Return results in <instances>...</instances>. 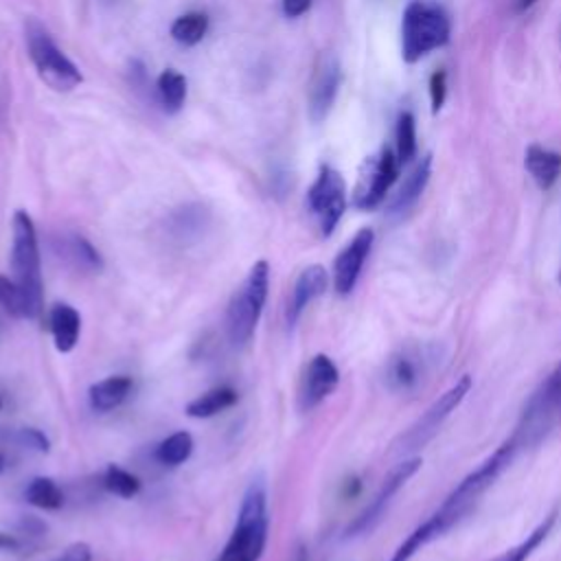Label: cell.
Wrapping results in <instances>:
<instances>
[{
  "label": "cell",
  "mask_w": 561,
  "mask_h": 561,
  "mask_svg": "<svg viewBox=\"0 0 561 561\" xmlns=\"http://www.w3.org/2000/svg\"><path fill=\"white\" fill-rule=\"evenodd\" d=\"M519 447H522V440L517 434L506 438L478 469H473L469 476H465L458 482V486L445 497L440 508L449 511L460 519L473 506V502L497 480V476L511 465Z\"/></svg>",
  "instance_id": "ba28073f"
},
{
  "label": "cell",
  "mask_w": 561,
  "mask_h": 561,
  "mask_svg": "<svg viewBox=\"0 0 561 561\" xmlns=\"http://www.w3.org/2000/svg\"><path fill=\"white\" fill-rule=\"evenodd\" d=\"M267 489L263 476H256L239 504L232 533L215 561H259L267 543Z\"/></svg>",
  "instance_id": "6da1fadb"
},
{
  "label": "cell",
  "mask_w": 561,
  "mask_h": 561,
  "mask_svg": "<svg viewBox=\"0 0 561 561\" xmlns=\"http://www.w3.org/2000/svg\"><path fill=\"white\" fill-rule=\"evenodd\" d=\"M451 35V22L443 7L425 0H414L401 18V57L414 64L427 53L445 46Z\"/></svg>",
  "instance_id": "277c9868"
},
{
  "label": "cell",
  "mask_w": 561,
  "mask_h": 561,
  "mask_svg": "<svg viewBox=\"0 0 561 561\" xmlns=\"http://www.w3.org/2000/svg\"><path fill=\"white\" fill-rule=\"evenodd\" d=\"M193 447H195V440L193 436L186 432V430H178L173 434H169L167 438H162L153 451L156 460L162 465V467H180L184 465L191 454H193Z\"/></svg>",
  "instance_id": "7402d4cb"
},
{
  "label": "cell",
  "mask_w": 561,
  "mask_h": 561,
  "mask_svg": "<svg viewBox=\"0 0 561 561\" xmlns=\"http://www.w3.org/2000/svg\"><path fill=\"white\" fill-rule=\"evenodd\" d=\"M18 443L26 449H33L37 454H48L50 451V438L37 430V427H22L18 430Z\"/></svg>",
  "instance_id": "4dcf8cb0"
},
{
  "label": "cell",
  "mask_w": 561,
  "mask_h": 561,
  "mask_svg": "<svg viewBox=\"0 0 561 561\" xmlns=\"http://www.w3.org/2000/svg\"><path fill=\"white\" fill-rule=\"evenodd\" d=\"M401 164L394 149L383 147L377 156H370L359 167L357 184L353 188V206L359 210H373L383 199L390 186L397 182Z\"/></svg>",
  "instance_id": "30bf717a"
},
{
  "label": "cell",
  "mask_w": 561,
  "mask_h": 561,
  "mask_svg": "<svg viewBox=\"0 0 561 561\" xmlns=\"http://www.w3.org/2000/svg\"><path fill=\"white\" fill-rule=\"evenodd\" d=\"M206 33H208V15L204 11H188L175 18L171 24V37L184 46H195L197 42L204 39Z\"/></svg>",
  "instance_id": "484cf974"
},
{
  "label": "cell",
  "mask_w": 561,
  "mask_h": 561,
  "mask_svg": "<svg viewBox=\"0 0 561 561\" xmlns=\"http://www.w3.org/2000/svg\"><path fill=\"white\" fill-rule=\"evenodd\" d=\"M559 283H561V274H559Z\"/></svg>",
  "instance_id": "60d3db41"
},
{
  "label": "cell",
  "mask_w": 561,
  "mask_h": 561,
  "mask_svg": "<svg viewBox=\"0 0 561 561\" xmlns=\"http://www.w3.org/2000/svg\"><path fill=\"white\" fill-rule=\"evenodd\" d=\"M24 497L31 506L44 508V511H57L64 504V493L59 484L48 476L33 478L24 489Z\"/></svg>",
  "instance_id": "cb8c5ba5"
},
{
  "label": "cell",
  "mask_w": 561,
  "mask_h": 561,
  "mask_svg": "<svg viewBox=\"0 0 561 561\" xmlns=\"http://www.w3.org/2000/svg\"><path fill=\"white\" fill-rule=\"evenodd\" d=\"M557 517H559V508H554L550 515H546L543 522H539V524L533 528V533L526 535L524 541H519L517 546H513V548H508L506 552H502L495 561H526V559L546 541V537L550 535L552 526L557 524Z\"/></svg>",
  "instance_id": "603a6c76"
},
{
  "label": "cell",
  "mask_w": 561,
  "mask_h": 561,
  "mask_svg": "<svg viewBox=\"0 0 561 561\" xmlns=\"http://www.w3.org/2000/svg\"><path fill=\"white\" fill-rule=\"evenodd\" d=\"M0 408H2V397H0Z\"/></svg>",
  "instance_id": "ab89813d"
},
{
  "label": "cell",
  "mask_w": 561,
  "mask_h": 561,
  "mask_svg": "<svg viewBox=\"0 0 561 561\" xmlns=\"http://www.w3.org/2000/svg\"><path fill=\"white\" fill-rule=\"evenodd\" d=\"M447 99V72L434 70L430 77V101H432V114H438Z\"/></svg>",
  "instance_id": "1f68e13d"
},
{
  "label": "cell",
  "mask_w": 561,
  "mask_h": 561,
  "mask_svg": "<svg viewBox=\"0 0 561 561\" xmlns=\"http://www.w3.org/2000/svg\"><path fill=\"white\" fill-rule=\"evenodd\" d=\"M53 561H92V548L85 541H75L66 546Z\"/></svg>",
  "instance_id": "836d02e7"
},
{
  "label": "cell",
  "mask_w": 561,
  "mask_h": 561,
  "mask_svg": "<svg viewBox=\"0 0 561 561\" xmlns=\"http://www.w3.org/2000/svg\"><path fill=\"white\" fill-rule=\"evenodd\" d=\"M22 548V539L18 535L11 533H0V550L7 552H18Z\"/></svg>",
  "instance_id": "8d00e7d4"
},
{
  "label": "cell",
  "mask_w": 561,
  "mask_h": 561,
  "mask_svg": "<svg viewBox=\"0 0 561 561\" xmlns=\"http://www.w3.org/2000/svg\"><path fill=\"white\" fill-rule=\"evenodd\" d=\"M458 522L456 515L443 511L438 506L436 513H432L423 524H419L401 543L399 548L392 552V557L388 561H410L423 546H427L430 541L438 539L443 533H447L454 524Z\"/></svg>",
  "instance_id": "2e32d148"
},
{
  "label": "cell",
  "mask_w": 561,
  "mask_h": 561,
  "mask_svg": "<svg viewBox=\"0 0 561 561\" xmlns=\"http://www.w3.org/2000/svg\"><path fill=\"white\" fill-rule=\"evenodd\" d=\"M239 399V392L230 386H215L202 394H197L195 399H191L184 408L186 416L191 419H210L228 408H232Z\"/></svg>",
  "instance_id": "44dd1931"
},
{
  "label": "cell",
  "mask_w": 561,
  "mask_h": 561,
  "mask_svg": "<svg viewBox=\"0 0 561 561\" xmlns=\"http://www.w3.org/2000/svg\"><path fill=\"white\" fill-rule=\"evenodd\" d=\"M535 2H537V0H515V11H517V13H524V11H528Z\"/></svg>",
  "instance_id": "74e56055"
},
{
  "label": "cell",
  "mask_w": 561,
  "mask_h": 561,
  "mask_svg": "<svg viewBox=\"0 0 561 561\" xmlns=\"http://www.w3.org/2000/svg\"><path fill=\"white\" fill-rule=\"evenodd\" d=\"M394 153L399 164H408L416 158L419 142H416V121L412 112H401L397 118V129H394Z\"/></svg>",
  "instance_id": "4316f807"
},
{
  "label": "cell",
  "mask_w": 561,
  "mask_h": 561,
  "mask_svg": "<svg viewBox=\"0 0 561 561\" xmlns=\"http://www.w3.org/2000/svg\"><path fill=\"white\" fill-rule=\"evenodd\" d=\"M131 388H134V381L127 375L105 377L88 388V403L99 414L112 412L129 397Z\"/></svg>",
  "instance_id": "ffe728a7"
},
{
  "label": "cell",
  "mask_w": 561,
  "mask_h": 561,
  "mask_svg": "<svg viewBox=\"0 0 561 561\" xmlns=\"http://www.w3.org/2000/svg\"><path fill=\"white\" fill-rule=\"evenodd\" d=\"M337 383H340V370L335 362L324 353L313 355L302 375L300 408L307 412L320 405L337 388Z\"/></svg>",
  "instance_id": "5bb4252c"
},
{
  "label": "cell",
  "mask_w": 561,
  "mask_h": 561,
  "mask_svg": "<svg viewBox=\"0 0 561 561\" xmlns=\"http://www.w3.org/2000/svg\"><path fill=\"white\" fill-rule=\"evenodd\" d=\"M471 390V377L462 375L454 386H449L403 434L394 438L390 445V454L397 458H410L416 449H423L447 421V416L462 403V399Z\"/></svg>",
  "instance_id": "5b68a950"
},
{
  "label": "cell",
  "mask_w": 561,
  "mask_h": 561,
  "mask_svg": "<svg viewBox=\"0 0 561 561\" xmlns=\"http://www.w3.org/2000/svg\"><path fill=\"white\" fill-rule=\"evenodd\" d=\"M48 327L53 333L55 348L59 353H70L81 335V316L68 302H57L48 311Z\"/></svg>",
  "instance_id": "ac0fdd59"
},
{
  "label": "cell",
  "mask_w": 561,
  "mask_h": 561,
  "mask_svg": "<svg viewBox=\"0 0 561 561\" xmlns=\"http://www.w3.org/2000/svg\"><path fill=\"white\" fill-rule=\"evenodd\" d=\"M375 241L373 228H359L353 239L337 252L333 261V287L340 296H348L362 274V267L370 254Z\"/></svg>",
  "instance_id": "4fadbf2b"
},
{
  "label": "cell",
  "mask_w": 561,
  "mask_h": 561,
  "mask_svg": "<svg viewBox=\"0 0 561 561\" xmlns=\"http://www.w3.org/2000/svg\"><path fill=\"white\" fill-rule=\"evenodd\" d=\"M307 206L318 221L322 237L333 234L346 210V184L337 169L322 164L307 191Z\"/></svg>",
  "instance_id": "9c48e42d"
},
{
  "label": "cell",
  "mask_w": 561,
  "mask_h": 561,
  "mask_svg": "<svg viewBox=\"0 0 561 561\" xmlns=\"http://www.w3.org/2000/svg\"><path fill=\"white\" fill-rule=\"evenodd\" d=\"M103 486L105 491H110L112 495L116 497H123V500H131L140 493V478L118 465H107L105 473H103Z\"/></svg>",
  "instance_id": "83f0119b"
},
{
  "label": "cell",
  "mask_w": 561,
  "mask_h": 561,
  "mask_svg": "<svg viewBox=\"0 0 561 561\" xmlns=\"http://www.w3.org/2000/svg\"><path fill=\"white\" fill-rule=\"evenodd\" d=\"M20 533L26 535V537H39V535L46 533V524L42 519L33 517V515H26L20 522Z\"/></svg>",
  "instance_id": "e575fe53"
},
{
  "label": "cell",
  "mask_w": 561,
  "mask_h": 561,
  "mask_svg": "<svg viewBox=\"0 0 561 561\" xmlns=\"http://www.w3.org/2000/svg\"><path fill=\"white\" fill-rule=\"evenodd\" d=\"M66 252L68 256L83 270H90V272H99L103 267V259L99 254V250L81 234H72L68 241H66Z\"/></svg>",
  "instance_id": "f1b7e54d"
},
{
  "label": "cell",
  "mask_w": 561,
  "mask_h": 561,
  "mask_svg": "<svg viewBox=\"0 0 561 561\" xmlns=\"http://www.w3.org/2000/svg\"><path fill=\"white\" fill-rule=\"evenodd\" d=\"M327 287H329V272L324 270V265H318V263L307 265V267L298 274V278H296V283H294L291 298H289L287 313H285V316H287V324L294 327V324L300 320L302 311H305L316 298H320V296L327 291Z\"/></svg>",
  "instance_id": "9a60e30c"
},
{
  "label": "cell",
  "mask_w": 561,
  "mask_h": 561,
  "mask_svg": "<svg viewBox=\"0 0 561 561\" xmlns=\"http://www.w3.org/2000/svg\"><path fill=\"white\" fill-rule=\"evenodd\" d=\"M204 224V217H202V210L197 206H188V208H182L180 215L175 217V228L180 234H188V232H197Z\"/></svg>",
  "instance_id": "d6a6232c"
},
{
  "label": "cell",
  "mask_w": 561,
  "mask_h": 561,
  "mask_svg": "<svg viewBox=\"0 0 561 561\" xmlns=\"http://www.w3.org/2000/svg\"><path fill=\"white\" fill-rule=\"evenodd\" d=\"M13 239H11V270L13 280L20 287L26 302V318H39L44 309V285L37 230L26 210L13 213Z\"/></svg>",
  "instance_id": "7a4b0ae2"
},
{
  "label": "cell",
  "mask_w": 561,
  "mask_h": 561,
  "mask_svg": "<svg viewBox=\"0 0 561 561\" xmlns=\"http://www.w3.org/2000/svg\"><path fill=\"white\" fill-rule=\"evenodd\" d=\"M423 465V460L419 456H410V458H403L399 460V465L392 467V471L383 478L379 491L375 493V497L370 500V504L348 524L346 528V537H357L366 530H370L379 519L381 515L386 513L390 500L399 493V489L419 471V467Z\"/></svg>",
  "instance_id": "8fae6325"
},
{
  "label": "cell",
  "mask_w": 561,
  "mask_h": 561,
  "mask_svg": "<svg viewBox=\"0 0 561 561\" xmlns=\"http://www.w3.org/2000/svg\"><path fill=\"white\" fill-rule=\"evenodd\" d=\"M311 0H283V13L287 18H300L309 11Z\"/></svg>",
  "instance_id": "d590c367"
},
{
  "label": "cell",
  "mask_w": 561,
  "mask_h": 561,
  "mask_svg": "<svg viewBox=\"0 0 561 561\" xmlns=\"http://www.w3.org/2000/svg\"><path fill=\"white\" fill-rule=\"evenodd\" d=\"M270 291V263L254 261L243 283L232 291L226 309V331L232 344L243 346L252 340Z\"/></svg>",
  "instance_id": "3957f363"
},
{
  "label": "cell",
  "mask_w": 561,
  "mask_h": 561,
  "mask_svg": "<svg viewBox=\"0 0 561 561\" xmlns=\"http://www.w3.org/2000/svg\"><path fill=\"white\" fill-rule=\"evenodd\" d=\"M4 467H7V462H4V456H2V454H0V473H2V471H4Z\"/></svg>",
  "instance_id": "f35d334b"
},
{
  "label": "cell",
  "mask_w": 561,
  "mask_h": 561,
  "mask_svg": "<svg viewBox=\"0 0 561 561\" xmlns=\"http://www.w3.org/2000/svg\"><path fill=\"white\" fill-rule=\"evenodd\" d=\"M26 48L39 79L48 88L70 92L83 81L79 68L64 55V50L53 42L48 31L37 20L26 22Z\"/></svg>",
  "instance_id": "8992f818"
},
{
  "label": "cell",
  "mask_w": 561,
  "mask_h": 561,
  "mask_svg": "<svg viewBox=\"0 0 561 561\" xmlns=\"http://www.w3.org/2000/svg\"><path fill=\"white\" fill-rule=\"evenodd\" d=\"M440 348L432 342H410L399 346L383 366V383L399 394L416 392L440 364Z\"/></svg>",
  "instance_id": "52a82bcc"
},
{
  "label": "cell",
  "mask_w": 561,
  "mask_h": 561,
  "mask_svg": "<svg viewBox=\"0 0 561 561\" xmlns=\"http://www.w3.org/2000/svg\"><path fill=\"white\" fill-rule=\"evenodd\" d=\"M340 83H342V68L337 57L331 53L320 55L309 81V96H307V112L313 123H322L329 116L335 103Z\"/></svg>",
  "instance_id": "7c38bea8"
},
{
  "label": "cell",
  "mask_w": 561,
  "mask_h": 561,
  "mask_svg": "<svg viewBox=\"0 0 561 561\" xmlns=\"http://www.w3.org/2000/svg\"><path fill=\"white\" fill-rule=\"evenodd\" d=\"M432 175V153H425L412 169L410 173L403 178L401 186L397 188V193L392 195V199L386 206V213L390 217H403L423 195L427 182Z\"/></svg>",
  "instance_id": "e0dca14e"
},
{
  "label": "cell",
  "mask_w": 561,
  "mask_h": 561,
  "mask_svg": "<svg viewBox=\"0 0 561 561\" xmlns=\"http://www.w3.org/2000/svg\"><path fill=\"white\" fill-rule=\"evenodd\" d=\"M156 90L164 110L178 112L186 101V77L173 68H167L160 72L156 81Z\"/></svg>",
  "instance_id": "d4e9b609"
},
{
  "label": "cell",
  "mask_w": 561,
  "mask_h": 561,
  "mask_svg": "<svg viewBox=\"0 0 561 561\" xmlns=\"http://www.w3.org/2000/svg\"><path fill=\"white\" fill-rule=\"evenodd\" d=\"M524 167L541 191H550L561 178V153L533 142L524 153Z\"/></svg>",
  "instance_id": "d6986e66"
},
{
  "label": "cell",
  "mask_w": 561,
  "mask_h": 561,
  "mask_svg": "<svg viewBox=\"0 0 561 561\" xmlns=\"http://www.w3.org/2000/svg\"><path fill=\"white\" fill-rule=\"evenodd\" d=\"M0 307L13 318H26V302L13 278L0 274Z\"/></svg>",
  "instance_id": "f546056e"
}]
</instances>
